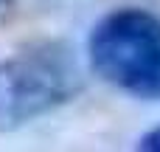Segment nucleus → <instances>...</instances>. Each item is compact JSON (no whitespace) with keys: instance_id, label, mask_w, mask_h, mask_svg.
<instances>
[{"instance_id":"f257e3e1","label":"nucleus","mask_w":160,"mask_h":152,"mask_svg":"<svg viewBox=\"0 0 160 152\" xmlns=\"http://www.w3.org/2000/svg\"><path fill=\"white\" fill-rule=\"evenodd\" d=\"M87 59L107 85L160 102V17L121 6L107 11L87 37Z\"/></svg>"},{"instance_id":"f03ea898","label":"nucleus","mask_w":160,"mask_h":152,"mask_svg":"<svg viewBox=\"0 0 160 152\" xmlns=\"http://www.w3.org/2000/svg\"><path fill=\"white\" fill-rule=\"evenodd\" d=\"M79 68L62 42H42L0 59V133L20 130L79 90Z\"/></svg>"},{"instance_id":"7ed1b4c3","label":"nucleus","mask_w":160,"mask_h":152,"mask_svg":"<svg viewBox=\"0 0 160 152\" xmlns=\"http://www.w3.org/2000/svg\"><path fill=\"white\" fill-rule=\"evenodd\" d=\"M135 152H160V127L143 133L141 141H138V147H135Z\"/></svg>"}]
</instances>
